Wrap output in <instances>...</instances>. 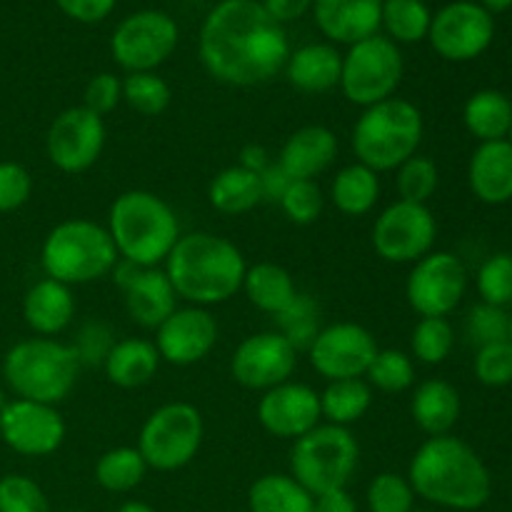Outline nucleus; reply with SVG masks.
Segmentation results:
<instances>
[{"label":"nucleus","mask_w":512,"mask_h":512,"mask_svg":"<svg viewBox=\"0 0 512 512\" xmlns=\"http://www.w3.org/2000/svg\"><path fill=\"white\" fill-rule=\"evenodd\" d=\"M288 58V33L258 0H223L200 28V63L225 85L268 83Z\"/></svg>","instance_id":"nucleus-1"},{"label":"nucleus","mask_w":512,"mask_h":512,"mask_svg":"<svg viewBox=\"0 0 512 512\" xmlns=\"http://www.w3.org/2000/svg\"><path fill=\"white\" fill-rule=\"evenodd\" d=\"M408 480L418 498L445 510H478L493 493L488 465L455 435L425 440L410 458Z\"/></svg>","instance_id":"nucleus-2"},{"label":"nucleus","mask_w":512,"mask_h":512,"mask_svg":"<svg viewBox=\"0 0 512 512\" xmlns=\"http://www.w3.org/2000/svg\"><path fill=\"white\" fill-rule=\"evenodd\" d=\"M178 300L198 308L228 303L243 290L248 263L233 240L223 235L183 233L163 263Z\"/></svg>","instance_id":"nucleus-3"},{"label":"nucleus","mask_w":512,"mask_h":512,"mask_svg":"<svg viewBox=\"0 0 512 512\" xmlns=\"http://www.w3.org/2000/svg\"><path fill=\"white\" fill-rule=\"evenodd\" d=\"M108 228L118 258L143 268H163L180 240V220L173 205L150 190H125L108 210Z\"/></svg>","instance_id":"nucleus-4"},{"label":"nucleus","mask_w":512,"mask_h":512,"mask_svg":"<svg viewBox=\"0 0 512 512\" xmlns=\"http://www.w3.org/2000/svg\"><path fill=\"white\" fill-rule=\"evenodd\" d=\"M425 135L423 113L405 98H388L363 108L353 125L355 160L375 173H395L408 158L418 153Z\"/></svg>","instance_id":"nucleus-5"},{"label":"nucleus","mask_w":512,"mask_h":512,"mask_svg":"<svg viewBox=\"0 0 512 512\" xmlns=\"http://www.w3.org/2000/svg\"><path fill=\"white\" fill-rule=\"evenodd\" d=\"M80 363L70 343L55 338H28L15 343L3 358V378L20 400L58 405L73 393Z\"/></svg>","instance_id":"nucleus-6"},{"label":"nucleus","mask_w":512,"mask_h":512,"mask_svg":"<svg viewBox=\"0 0 512 512\" xmlns=\"http://www.w3.org/2000/svg\"><path fill=\"white\" fill-rule=\"evenodd\" d=\"M118 260L108 228L88 218H68L58 223L45 235L40 248L45 278L70 288L108 278Z\"/></svg>","instance_id":"nucleus-7"},{"label":"nucleus","mask_w":512,"mask_h":512,"mask_svg":"<svg viewBox=\"0 0 512 512\" xmlns=\"http://www.w3.org/2000/svg\"><path fill=\"white\" fill-rule=\"evenodd\" d=\"M290 475L310 495L343 490L353 480L360 463L358 438L350 428L320 423L290 448Z\"/></svg>","instance_id":"nucleus-8"},{"label":"nucleus","mask_w":512,"mask_h":512,"mask_svg":"<svg viewBox=\"0 0 512 512\" xmlns=\"http://www.w3.org/2000/svg\"><path fill=\"white\" fill-rule=\"evenodd\" d=\"M203 438V413L195 405L178 400L160 405L145 418L135 448L140 450L150 470L175 473L193 463L203 448Z\"/></svg>","instance_id":"nucleus-9"},{"label":"nucleus","mask_w":512,"mask_h":512,"mask_svg":"<svg viewBox=\"0 0 512 512\" xmlns=\"http://www.w3.org/2000/svg\"><path fill=\"white\" fill-rule=\"evenodd\" d=\"M403 53L388 35H370L350 45L343 55L340 85L345 100L358 108H370L383 100L395 98L403 83Z\"/></svg>","instance_id":"nucleus-10"},{"label":"nucleus","mask_w":512,"mask_h":512,"mask_svg":"<svg viewBox=\"0 0 512 512\" xmlns=\"http://www.w3.org/2000/svg\"><path fill=\"white\" fill-rule=\"evenodd\" d=\"M438 238V220L428 205L393 200L378 213L373 223V250L378 258L393 265H413L433 253Z\"/></svg>","instance_id":"nucleus-11"},{"label":"nucleus","mask_w":512,"mask_h":512,"mask_svg":"<svg viewBox=\"0 0 512 512\" xmlns=\"http://www.w3.org/2000/svg\"><path fill=\"white\" fill-rule=\"evenodd\" d=\"M468 293V268L448 250H433L410 268L405 298L420 318H448Z\"/></svg>","instance_id":"nucleus-12"},{"label":"nucleus","mask_w":512,"mask_h":512,"mask_svg":"<svg viewBox=\"0 0 512 512\" xmlns=\"http://www.w3.org/2000/svg\"><path fill=\"white\" fill-rule=\"evenodd\" d=\"M178 38V25L168 13L140 10L115 28L110 53L125 73H153L175 53Z\"/></svg>","instance_id":"nucleus-13"},{"label":"nucleus","mask_w":512,"mask_h":512,"mask_svg":"<svg viewBox=\"0 0 512 512\" xmlns=\"http://www.w3.org/2000/svg\"><path fill=\"white\" fill-rule=\"evenodd\" d=\"M108 140V128L98 113L85 105H73L55 115L45 133V155L60 173L80 175L100 160Z\"/></svg>","instance_id":"nucleus-14"},{"label":"nucleus","mask_w":512,"mask_h":512,"mask_svg":"<svg viewBox=\"0 0 512 512\" xmlns=\"http://www.w3.org/2000/svg\"><path fill=\"white\" fill-rule=\"evenodd\" d=\"M495 38V20L480 3L455 0L433 15L428 40L440 58L468 63L480 58Z\"/></svg>","instance_id":"nucleus-15"},{"label":"nucleus","mask_w":512,"mask_h":512,"mask_svg":"<svg viewBox=\"0 0 512 512\" xmlns=\"http://www.w3.org/2000/svg\"><path fill=\"white\" fill-rule=\"evenodd\" d=\"M375 335L358 323H333L320 328L308 348L310 365L320 378L333 380L365 378L375 353Z\"/></svg>","instance_id":"nucleus-16"},{"label":"nucleus","mask_w":512,"mask_h":512,"mask_svg":"<svg viewBox=\"0 0 512 512\" xmlns=\"http://www.w3.org/2000/svg\"><path fill=\"white\" fill-rule=\"evenodd\" d=\"M68 435L63 415L55 405L33 400H8L0 413V438L23 458H48L58 453Z\"/></svg>","instance_id":"nucleus-17"},{"label":"nucleus","mask_w":512,"mask_h":512,"mask_svg":"<svg viewBox=\"0 0 512 512\" xmlns=\"http://www.w3.org/2000/svg\"><path fill=\"white\" fill-rule=\"evenodd\" d=\"M295 368H298V350L278 330L248 335L230 358V375L235 383L258 393L288 383Z\"/></svg>","instance_id":"nucleus-18"},{"label":"nucleus","mask_w":512,"mask_h":512,"mask_svg":"<svg viewBox=\"0 0 512 512\" xmlns=\"http://www.w3.org/2000/svg\"><path fill=\"white\" fill-rule=\"evenodd\" d=\"M218 343V320L208 308H175L155 330L160 360L175 368H190L208 358Z\"/></svg>","instance_id":"nucleus-19"},{"label":"nucleus","mask_w":512,"mask_h":512,"mask_svg":"<svg viewBox=\"0 0 512 512\" xmlns=\"http://www.w3.org/2000/svg\"><path fill=\"white\" fill-rule=\"evenodd\" d=\"M255 413H258L260 428L280 440H298L323 423L320 393L295 380L265 390Z\"/></svg>","instance_id":"nucleus-20"},{"label":"nucleus","mask_w":512,"mask_h":512,"mask_svg":"<svg viewBox=\"0 0 512 512\" xmlns=\"http://www.w3.org/2000/svg\"><path fill=\"white\" fill-rule=\"evenodd\" d=\"M110 275L123 293L130 320L140 328L158 330V325L178 308V295L163 268H143L118 260Z\"/></svg>","instance_id":"nucleus-21"},{"label":"nucleus","mask_w":512,"mask_h":512,"mask_svg":"<svg viewBox=\"0 0 512 512\" xmlns=\"http://www.w3.org/2000/svg\"><path fill=\"white\" fill-rule=\"evenodd\" d=\"M338 158V138L325 125H303L280 148L275 163L290 180H315Z\"/></svg>","instance_id":"nucleus-22"},{"label":"nucleus","mask_w":512,"mask_h":512,"mask_svg":"<svg viewBox=\"0 0 512 512\" xmlns=\"http://www.w3.org/2000/svg\"><path fill=\"white\" fill-rule=\"evenodd\" d=\"M313 10L325 38L355 45L378 33L383 0H313Z\"/></svg>","instance_id":"nucleus-23"},{"label":"nucleus","mask_w":512,"mask_h":512,"mask_svg":"<svg viewBox=\"0 0 512 512\" xmlns=\"http://www.w3.org/2000/svg\"><path fill=\"white\" fill-rule=\"evenodd\" d=\"M468 185L485 205H505L512 200V143H480L468 163Z\"/></svg>","instance_id":"nucleus-24"},{"label":"nucleus","mask_w":512,"mask_h":512,"mask_svg":"<svg viewBox=\"0 0 512 512\" xmlns=\"http://www.w3.org/2000/svg\"><path fill=\"white\" fill-rule=\"evenodd\" d=\"M23 318L38 338H55L75 320L73 288L53 278H43L23 298Z\"/></svg>","instance_id":"nucleus-25"},{"label":"nucleus","mask_w":512,"mask_h":512,"mask_svg":"<svg viewBox=\"0 0 512 512\" xmlns=\"http://www.w3.org/2000/svg\"><path fill=\"white\" fill-rule=\"evenodd\" d=\"M460 410H463V400H460L458 388L448 380L430 378L415 385L413 398H410V415L428 438L450 435V430L458 425Z\"/></svg>","instance_id":"nucleus-26"},{"label":"nucleus","mask_w":512,"mask_h":512,"mask_svg":"<svg viewBox=\"0 0 512 512\" xmlns=\"http://www.w3.org/2000/svg\"><path fill=\"white\" fill-rule=\"evenodd\" d=\"M283 70L288 83L300 93H328L340 85L343 55L330 43H308L290 53Z\"/></svg>","instance_id":"nucleus-27"},{"label":"nucleus","mask_w":512,"mask_h":512,"mask_svg":"<svg viewBox=\"0 0 512 512\" xmlns=\"http://www.w3.org/2000/svg\"><path fill=\"white\" fill-rule=\"evenodd\" d=\"M160 355L155 343L145 338L115 340L113 350L103 363V373L115 388L135 390L148 385L160 368Z\"/></svg>","instance_id":"nucleus-28"},{"label":"nucleus","mask_w":512,"mask_h":512,"mask_svg":"<svg viewBox=\"0 0 512 512\" xmlns=\"http://www.w3.org/2000/svg\"><path fill=\"white\" fill-rule=\"evenodd\" d=\"M248 303L265 315H280L298 295L295 280L283 265L255 263L248 265L243 278V290Z\"/></svg>","instance_id":"nucleus-29"},{"label":"nucleus","mask_w":512,"mask_h":512,"mask_svg":"<svg viewBox=\"0 0 512 512\" xmlns=\"http://www.w3.org/2000/svg\"><path fill=\"white\" fill-rule=\"evenodd\" d=\"M335 210L348 218H363L380 200V175L363 163H350L335 173L330 185Z\"/></svg>","instance_id":"nucleus-30"},{"label":"nucleus","mask_w":512,"mask_h":512,"mask_svg":"<svg viewBox=\"0 0 512 512\" xmlns=\"http://www.w3.org/2000/svg\"><path fill=\"white\" fill-rule=\"evenodd\" d=\"M463 123L480 143L508 140L512 125V100L500 90H478L468 98L463 108Z\"/></svg>","instance_id":"nucleus-31"},{"label":"nucleus","mask_w":512,"mask_h":512,"mask_svg":"<svg viewBox=\"0 0 512 512\" xmlns=\"http://www.w3.org/2000/svg\"><path fill=\"white\" fill-rule=\"evenodd\" d=\"M208 203L223 215H245L263 203V188H260V175L230 165L220 170L208 185Z\"/></svg>","instance_id":"nucleus-32"},{"label":"nucleus","mask_w":512,"mask_h":512,"mask_svg":"<svg viewBox=\"0 0 512 512\" xmlns=\"http://www.w3.org/2000/svg\"><path fill=\"white\" fill-rule=\"evenodd\" d=\"M310 495L290 473L260 475L248 490L250 512H313Z\"/></svg>","instance_id":"nucleus-33"},{"label":"nucleus","mask_w":512,"mask_h":512,"mask_svg":"<svg viewBox=\"0 0 512 512\" xmlns=\"http://www.w3.org/2000/svg\"><path fill=\"white\" fill-rule=\"evenodd\" d=\"M373 405V388L365 378L333 380L320 393V415L325 423L350 428L368 415Z\"/></svg>","instance_id":"nucleus-34"},{"label":"nucleus","mask_w":512,"mask_h":512,"mask_svg":"<svg viewBox=\"0 0 512 512\" xmlns=\"http://www.w3.org/2000/svg\"><path fill=\"white\" fill-rule=\"evenodd\" d=\"M148 463L143 460L135 445H118L110 448L95 460L93 478L105 493L125 495L133 493L148 475Z\"/></svg>","instance_id":"nucleus-35"},{"label":"nucleus","mask_w":512,"mask_h":512,"mask_svg":"<svg viewBox=\"0 0 512 512\" xmlns=\"http://www.w3.org/2000/svg\"><path fill=\"white\" fill-rule=\"evenodd\" d=\"M430 23H433V15L423 0H383L380 25L388 30V38L395 45L425 40L430 33Z\"/></svg>","instance_id":"nucleus-36"},{"label":"nucleus","mask_w":512,"mask_h":512,"mask_svg":"<svg viewBox=\"0 0 512 512\" xmlns=\"http://www.w3.org/2000/svg\"><path fill=\"white\" fill-rule=\"evenodd\" d=\"M365 380L373 390L380 393H405L415 385V360L413 355L405 353V350L385 348L378 350L370 363Z\"/></svg>","instance_id":"nucleus-37"},{"label":"nucleus","mask_w":512,"mask_h":512,"mask_svg":"<svg viewBox=\"0 0 512 512\" xmlns=\"http://www.w3.org/2000/svg\"><path fill=\"white\" fill-rule=\"evenodd\" d=\"M173 90L168 80L160 78L158 73H128L123 80V103L133 113L145 115V118H158L170 108Z\"/></svg>","instance_id":"nucleus-38"},{"label":"nucleus","mask_w":512,"mask_h":512,"mask_svg":"<svg viewBox=\"0 0 512 512\" xmlns=\"http://www.w3.org/2000/svg\"><path fill=\"white\" fill-rule=\"evenodd\" d=\"M275 325H278V333L293 345L295 350H308L310 343L315 340V335L320 333V305L313 295L298 293L293 303L283 310L280 315H275Z\"/></svg>","instance_id":"nucleus-39"},{"label":"nucleus","mask_w":512,"mask_h":512,"mask_svg":"<svg viewBox=\"0 0 512 512\" xmlns=\"http://www.w3.org/2000/svg\"><path fill=\"white\" fill-rule=\"evenodd\" d=\"M455 348V328L448 318H420L410 333V353L425 365H440Z\"/></svg>","instance_id":"nucleus-40"},{"label":"nucleus","mask_w":512,"mask_h":512,"mask_svg":"<svg viewBox=\"0 0 512 512\" xmlns=\"http://www.w3.org/2000/svg\"><path fill=\"white\" fill-rule=\"evenodd\" d=\"M438 185L440 170L435 160L428 158V155L415 153L413 158H408L395 170V188H398L400 200H408V203L428 205Z\"/></svg>","instance_id":"nucleus-41"},{"label":"nucleus","mask_w":512,"mask_h":512,"mask_svg":"<svg viewBox=\"0 0 512 512\" xmlns=\"http://www.w3.org/2000/svg\"><path fill=\"white\" fill-rule=\"evenodd\" d=\"M415 500L418 495L408 475L390 473V470L375 475L365 490V505L370 512H413Z\"/></svg>","instance_id":"nucleus-42"},{"label":"nucleus","mask_w":512,"mask_h":512,"mask_svg":"<svg viewBox=\"0 0 512 512\" xmlns=\"http://www.w3.org/2000/svg\"><path fill=\"white\" fill-rule=\"evenodd\" d=\"M278 208L285 218L295 225H313L325 208V195L315 180H293L283 198L278 200Z\"/></svg>","instance_id":"nucleus-43"},{"label":"nucleus","mask_w":512,"mask_h":512,"mask_svg":"<svg viewBox=\"0 0 512 512\" xmlns=\"http://www.w3.org/2000/svg\"><path fill=\"white\" fill-rule=\"evenodd\" d=\"M475 285H478L480 303L498 305V308H505V305L512 303V255H490L480 265Z\"/></svg>","instance_id":"nucleus-44"},{"label":"nucleus","mask_w":512,"mask_h":512,"mask_svg":"<svg viewBox=\"0 0 512 512\" xmlns=\"http://www.w3.org/2000/svg\"><path fill=\"white\" fill-rule=\"evenodd\" d=\"M0 512H53L45 490L28 475L0 478Z\"/></svg>","instance_id":"nucleus-45"},{"label":"nucleus","mask_w":512,"mask_h":512,"mask_svg":"<svg viewBox=\"0 0 512 512\" xmlns=\"http://www.w3.org/2000/svg\"><path fill=\"white\" fill-rule=\"evenodd\" d=\"M475 378L488 388H505L512 383V343L500 340L478 348L473 360Z\"/></svg>","instance_id":"nucleus-46"},{"label":"nucleus","mask_w":512,"mask_h":512,"mask_svg":"<svg viewBox=\"0 0 512 512\" xmlns=\"http://www.w3.org/2000/svg\"><path fill=\"white\" fill-rule=\"evenodd\" d=\"M113 345V330H110L103 320H88V323H83L78 328L70 348L78 355L80 368H93V365L95 368H98V365L103 368L105 358H108V353L113 350Z\"/></svg>","instance_id":"nucleus-47"},{"label":"nucleus","mask_w":512,"mask_h":512,"mask_svg":"<svg viewBox=\"0 0 512 512\" xmlns=\"http://www.w3.org/2000/svg\"><path fill=\"white\" fill-rule=\"evenodd\" d=\"M508 333L510 315L505 313V308L480 303L468 313V338L473 340L478 348L490 343H500V340H508Z\"/></svg>","instance_id":"nucleus-48"},{"label":"nucleus","mask_w":512,"mask_h":512,"mask_svg":"<svg viewBox=\"0 0 512 512\" xmlns=\"http://www.w3.org/2000/svg\"><path fill=\"white\" fill-rule=\"evenodd\" d=\"M33 195V175L13 160L0 163V213H15Z\"/></svg>","instance_id":"nucleus-49"},{"label":"nucleus","mask_w":512,"mask_h":512,"mask_svg":"<svg viewBox=\"0 0 512 512\" xmlns=\"http://www.w3.org/2000/svg\"><path fill=\"white\" fill-rule=\"evenodd\" d=\"M123 103V80L115 73H98L88 80L83 93V105L100 118L113 113Z\"/></svg>","instance_id":"nucleus-50"},{"label":"nucleus","mask_w":512,"mask_h":512,"mask_svg":"<svg viewBox=\"0 0 512 512\" xmlns=\"http://www.w3.org/2000/svg\"><path fill=\"white\" fill-rule=\"evenodd\" d=\"M68 18L78 23H100L113 13L118 0H55Z\"/></svg>","instance_id":"nucleus-51"},{"label":"nucleus","mask_w":512,"mask_h":512,"mask_svg":"<svg viewBox=\"0 0 512 512\" xmlns=\"http://www.w3.org/2000/svg\"><path fill=\"white\" fill-rule=\"evenodd\" d=\"M260 5L283 25L290 23V20L303 18V15L313 8V0H263Z\"/></svg>","instance_id":"nucleus-52"},{"label":"nucleus","mask_w":512,"mask_h":512,"mask_svg":"<svg viewBox=\"0 0 512 512\" xmlns=\"http://www.w3.org/2000/svg\"><path fill=\"white\" fill-rule=\"evenodd\" d=\"M293 183V180L288 178V175L283 173V168H280L278 163L270 165L265 173H260V188H263V203H275L278 205V200L283 198V193L288 190V185Z\"/></svg>","instance_id":"nucleus-53"},{"label":"nucleus","mask_w":512,"mask_h":512,"mask_svg":"<svg viewBox=\"0 0 512 512\" xmlns=\"http://www.w3.org/2000/svg\"><path fill=\"white\" fill-rule=\"evenodd\" d=\"M313 512H358V503L348 493V488L330 490V493L315 495Z\"/></svg>","instance_id":"nucleus-54"},{"label":"nucleus","mask_w":512,"mask_h":512,"mask_svg":"<svg viewBox=\"0 0 512 512\" xmlns=\"http://www.w3.org/2000/svg\"><path fill=\"white\" fill-rule=\"evenodd\" d=\"M238 165H240V168L250 170V173L260 175V173H265L270 165H273V160H270V153L263 148V145L250 143V145H245L243 150H240Z\"/></svg>","instance_id":"nucleus-55"},{"label":"nucleus","mask_w":512,"mask_h":512,"mask_svg":"<svg viewBox=\"0 0 512 512\" xmlns=\"http://www.w3.org/2000/svg\"><path fill=\"white\" fill-rule=\"evenodd\" d=\"M115 512H155L153 505L143 503V500H125Z\"/></svg>","instance_id":"nucleus-56"},{"label":"nucleus","mask_w":512,"mask_h":512,"mask_svg":"<svg viewBox=\"0 0 512 512\" xmlns=\"http://www.w3.org/2000/svg\"><path fill=\"white\" fill-rule=\"evenodd\" d=\"M480 5L493 15V13H505V10H510L512 0H480Z\"/></svg>","instance_id":"nucleus-57"},{"label":"nucleus","mask_w":512,"mask_h":512,"mask_svg":"<svg viewBox=\"0 0 512 512\" xmlns=\"http://www.w3.org/2000/svg\"><path fill=\"white\" fill-rule=\"evenodd\" d=\"M5 405H8V400H5V393H3V390H0V413H3Z\"/></svg>","instance_id":"nucleus-58"},{"label":"nucleus","mask_w":512,"mask_h":512,"mask_svg":"<svg viewBox=\"0 0 512 512\" xmlns=\"http://www.w3.org/2000/svg\"><path fill=\"white\" fill-rule=\"evenodd\" d=\"M508 340L512 343V315H510V333H508Z\"/></svg>","instance_id":"nucleus-59"},{"label":"nucleus","mask_w":512,"mask_h":512,"mask_svg":"<svg viewBox=\"0 0 512 512\" xmlns=\"http://www.w3.org/2000/svg\"><path fill=\"white\" fill-rule=\"evenodd\" d=\"M413 512H435V510H418V508H415Z\"/></svg>","instance_id":"nucleus-60"},{"label":"nucleus","mask_w":512,"mask_h":512,"mask_svg":"<svg viewBox=\"0 0 512 512\" xmlns=\"http://www.w3.org/2000/svg\"><path fill=\"white\" fill-rule=\"evenodd\" d=\"M508 140L512 143V125H510V133H508Z\"/></svg>","instance_id":"nucleus-61"},{"label":"nucleus","mask_w":512,"mask_h":512,"mask_svg":"<svg viewBox=\"0 0 512 512\" xmlns=\"http://www.w3.org/2000/svg\"><path fill=\"white\" fill-rule=\"evenodd\" d=\"M68 512H85V510H68Z\"/></svg>","instance_id":"nucleus-62"}]
</instances>
